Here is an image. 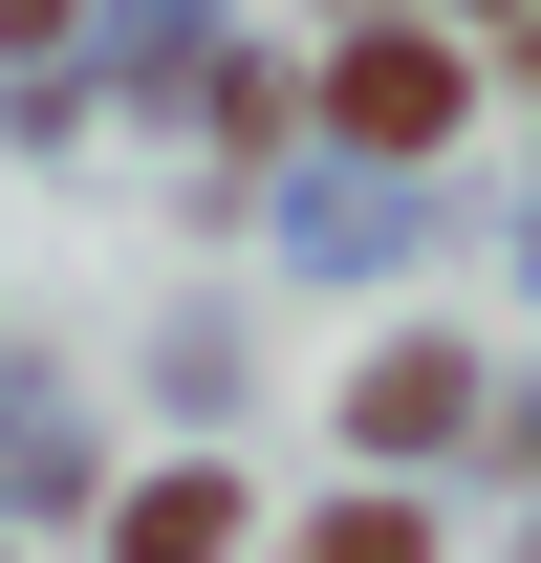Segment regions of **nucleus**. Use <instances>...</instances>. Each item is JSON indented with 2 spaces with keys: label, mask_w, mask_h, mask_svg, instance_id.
Wrapping results in <instances>:
<instances>
[{
  "label": "nucleus",
  "mask_w": 541,
  "mask_h": 563,
  "mask_svg": "<svg viewBox=\"0 0 541 563\" xmlns=\"http://www.w3.org/2000/svg\"><path fill=\"white\" fill-rule=\"evenodd\" d=\"M346 131H368V152H433V131H455V44H346Z\"/></svg>",
  "instance_id": "nucleus-1"
},
{
  "label": "nucleus",
  "mask_w": 541,
  "mask_h": 563,
  "mask_svg": "<svg viewBox=\"0 0 541 563\" xmlns=\"http://www.w3.org/2000/svg\"><path fill=\"white\" fill-rule=\"evenodd\" d=\"M217 542H239V498H217V477H152V498H131V563H217Z\"/></svg>",
  "instance_id": "nucleus-2"
},
{
  "label": "nucleus",
  "mask_w": 541,
  "mask_h": 563,
  "mask_svg": "<svg viewBox=\"0 0 541 563\" xmlns=\"http://www.w3.org/2000/svg\"><path fill=\"white\" fill-rule=\"evenodd\" d=\"M325 563H411V520H325Z\"/></svg>",
  "instance_id": "nucleus-3"
},
{
  "label": "nucleus",
  "mask_w": 541,
  "mask_h": 563,
  "mask_svg": "<svg viewBox=\"0 0 541 563\" xmlns=\"http://www.w3.org/2000/svg\"><path fill=\"white\" fill-rule=\"evenodd\" d=\"M0 44H66V0H0Z\"/></svg>",
  "instance_id": "nucleus-4"
}]
</instances>
